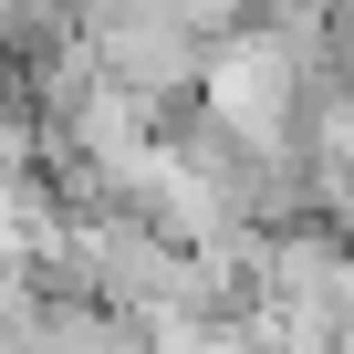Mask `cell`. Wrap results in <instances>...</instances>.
I'll list each match as a JSON object with an SVG mask.
<instances>
[{
	"mask_svg": "<svg viewBox=\"0 0 354 354\" xmlns=\"http://www.w3.org/2000/svg\"><path fill=\"white\" fill-rule=\"evenodd\" d=\"M302 104H313V84H302V63L281 53V42H261V32H240V42H219L209 53V73H198V125H219L230 146H302Z\"/></svg>",
	"mask_w": 354,
	"mask_h": 354,
	"instance_id": "cell-1",
	"label": "cell"
},
{
	"mask_svg": "<svg viewBox=\"0 0 354 354\" xmlns=\"http://www.w3.org/2000/svg\"><path fill=\"white\" fill-rule=\"evenodd\" d=\"M84 42H94V73L115 94H136L146 115L198 94V73H209V42H188L177 21H84Z\"/></svg>",
	"mask_w": 354,
	"mask_h": 354,
	"instance_id": "cell-2",
	"label": "cell"
},
{
	"mask_svg": "<svg viewBox=\"0 0 354 354\" xmlns=\"http://www.w3.org/2000/svg\"><path fill=\"white\" fill-rule=\"evenodd\" d=\"M32 354H146V333L136 313H104V302H42Z\"/></svg>",
	"mask_w": 354,
	"mask_h": 354,
	"instance_id": "cell-3",
	"label": "cell"
},
{
	"mask_svg": "<svg viewBox=\"0 0 354 354\" xmlns=\"http://www.w3.org/2000/svg\"><path fill=\"white\" fill-rule=\"evenodd\" d=\"M313 11H333V21H344V32H354V0H313Z\"/></svg>",
	"mask_w": 354,
	"mask_h": 354,
	"instance_id": "cell-4",
	"label": "cell"
}]
</instances>
